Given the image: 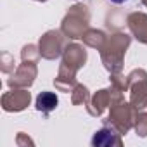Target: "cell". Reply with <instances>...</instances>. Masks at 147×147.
<instances>
[{
    "instance_id": "2",
    "label": "cell",
    "mask_w": 147,
    "mask_h": 147,
    "mask_svg": "<svg viewBox=\"0 0 147 147\" xmlns=\"http://www.w3.org/2000/svg\"><path fill=\"white\" fill-rule=\"evenodd\" d=\"M111 4H116V5H121V4H126V2H130V0H109Z\"/></svg>"
},
{
    "instance_id": "1",
    "label": "cell",
    "mask_w": 147,
    "mask_h": 147,
    "mask_svg": "<svg viewBox=\"0 0 147 147\" xmlns=\"http://www.w3.org/2000/svg\"><path fill=\"white\" fill-rule=\"evenodd\" d=\"M57 107V97L52 92H42L36 97V109L43 113H50Z\"/></svg>"
}]
</instances>
